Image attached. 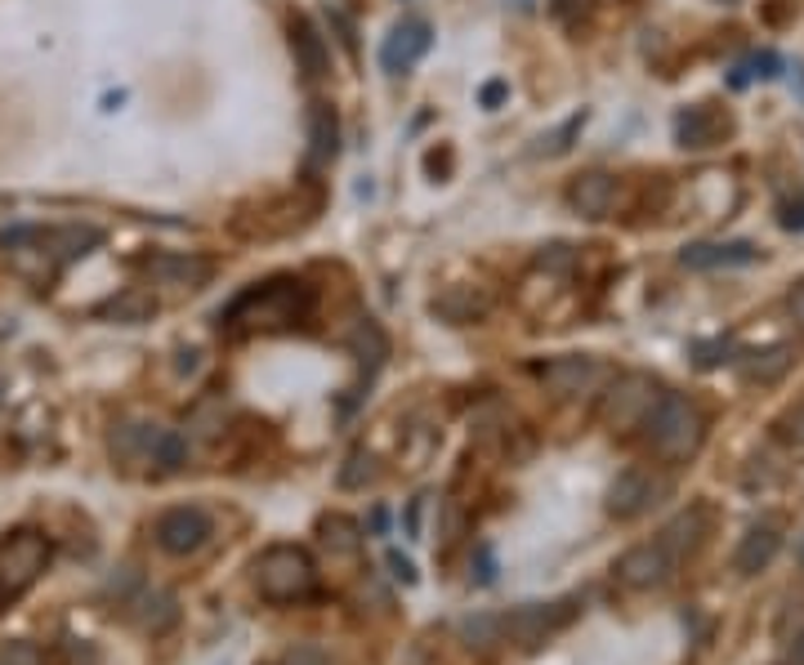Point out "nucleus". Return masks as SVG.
Instances as JSON below:
<instances>
[{"instance_id":"obj_1","label":"nucleus","mask_w":804,"mask_h":665,"mask_svg":"<svg viewBox=\"0 0 804 665\" xmlns=\"http://www.w3.org/2000/svg\"><path fill=\"white\" fill-rule=\"evenodd\" d=\"M0 246H5V259L14 264V273L27 277L32 259H36V273L32 281H50L68 259L76 255H89V246H99V232L94 228H5L0 232Z\"/></svg>"},{"instance_id":"obj_2","label":"nucleus","mask_w":804,"mask_h":665,"mask_svg":"<svg viewBox=\"0 0 804 665\" xmlns=\"http://www.w3.org/2000/svg\"><path fill=\"white\" fill-rule=\"evenodd\" d=\"M644 430L661 460H693L706 443V415L684 394H661V402L644 420Z\"/></svg>"},{"instance_id":"obj_3","label":"nucleus","mask_w":804,"mask_h":665,"mask_svg":"<svg viewBox=\"0 0 804 665\" xmlns=\"http://www.w3.org/2000/svg\"><path fill=\"white\" fill-rule=\"evenodd\" d=\"M300 313H309V295L300 291V281H264V287H251L232 300L219 313V326H287Z\"/></svg>"},{"instance_id":"obj_4","label":"nucleus","mask_w":804,"mask_h":665,"mask_svg":"<svg viewBox=\"0 0 804 665\" xmlns=\"http://www.w3.org/2000/svg\"><path fill=\"white\" fill-rule=\"evenodd\" d=\"M45 563H50V541L40 532L23 528V532H10L0 536V612L10 603H19L45 572Z\"/></svg>"},{"instance_id":"obj_5","label":"nucleus","mask_w":804,"mask_h":665,"mask_svg":"<svg viewBox=\"0 0 804 665\" xmlns=\"http://www.w3.org/2000/svg\"><path fill=\"white\" fill-rule=\"evenodd\" d=\"M317 572H313V558L300 549V545H268L260 558H255V590L268 598V603H291V598H304L313 590Z\"/></svg>"},{"instance_id":"obj_6","label":"nucleus","mask_w":804,"mask_h":665,"mask_svg":"<svg viewBox=\"0 0 804 665\" xmlns=\"http://www.w3.org/2000/svg\"><path fill=\"white\" fill-rule=\"evenodd\" d=\"M577 612H581V598L518 603V607L501 612V634H505V643H514V648L532 652V648H541L545 639H554L559 630H567V626H573V621H577Z\"/></svg>"},{"instance_id":"obj_7","label":"nucleus","mask_w":804,"mask_h":665,"mask_svg":"<svg viewBox=\"0 0 804 665\" xmlns=\"http://www.w3.org/2000/svg\"><path fill=\"white\" fill-rule=\"evenodd\" d=\"M657 402H661V385H657V379L644 375V371H631V375H617L603 389L599 420L608 424L612 434H631V430H644V420L652 415Z\"/></svg>"},{"instance_id":"obj_8","label":"nucleus","mask_w":804,"mask_h":665,"mask_svg":"<svg viewBox=\"0 0 804 665\" xmlns=\"http://www.w3.org/2000/svg\"><path fill=\"white\" fill-rule=\"evenodd\" d=\"M667 496H671V479H667V473H657L648 464H631V469L617 473V483L608 487V513L631 522V518L648 513L652 505H661Z\"/></svg>"},{"instance_id":"obj_9","label":"nucleus","mask_w":804,"mask_h":665,"mask_svg":"<svg viewBox=\"0 0 804 665\" xmlns=\"http://www.w3.org/2000/svg\"><path fill=\"white\" fill-rule=\"evenodd\" d=\"M541 385L554 394V398H590L608 385V366L599 358H581V353H567V358H554L541 366Z\"/></svg>"},{"instance_id":"obj_10","label":"nucleus","mask_w":804,"mask_h":665,"mask_svg":"<svg viewBox=\"0 0 804 665\" xmlns=\"http://www.w3.org/2000/svg\"><path fill=\"white\" fill-rule=\"evenodd\" d=\"M153 536H157V545H161L166 554L188 558V554H197V549L211 541V513L197 509V505H175V509H166V513L157 518Z\"/></svg>"},{"instance_id":"obj_11","label":"nucleus","mask_w":804,"mask_h":665,"mask_svg":"<svg viewBox=\"0 0 804 665\" xmlns=\"http://www.w3.org/2000/svg\"><path fill=\"white\" fill-rule=\"evenodd\" d=\"M675 558L667 554V545L661 541H644V545H631L622 558H617V581L626 585V590H657V585H667L671 577H675Z\"/></svg>"},{"instance_id":"obj_12","label":"nucleus","mask_w":804,"mask_h":665,"mask_svg":"<svg viewBox=\"0 0 804 665\" xmlns=\"http://www.w3.org/2000/svg\"><path fill=\"white\" fill-rule=\"evenodd\" d=\"M424 50H430V23H424V19H403V23L389 27V36L381 45V68L389 76H403V72H411L424 59Z\"/></svg>"},{"instance_id":"obj_13","label":"nucleus","mask_w":804,"mask_h":665,"mask_svg":"<svg viewBox=\"0 0 804 665\" xmlns=\"http://www.w3.org/2000/svg\"><path fill=\"white\" fill-rule=\"evenodd\" d=\"M125 612L130 621L144 630V634H166L175 621H179V603L170 590H157V585H139L130 598H125Z\"/></svg>"},{"instance_id":"obj_14","label":"nucleus","mask_w":804,"mask_h":665,"mask_svg":"<svg viewBox=\"0 0 804 665\" xmlns=\"http://www.w3.org/2000/svg\"><path fill=\"white\" fill-rule=\"evenodd\" d=\"M144 273L157 287H170V291H202L211 281V264L197 255H153L144 259Z\"/></svg>"},{"instance_id":"obj_15","label":"nucleus","mask_w":804,"mask_h":665,"mask_svg":"<svg viewBox=\"0 0 804 665\" xmlns=\"http://www.w3.org/2000/svg\"><path fill=\"white\" fill-rule=\"evenodd\" d=\"M760 259V251H755V242H693L680 251V264L684 268H746Z\"/></svg>"},{"instance_id":"obj_16","label":"nucleus","mask_w":804,"mask_h":665,"mask_svg":"<svg viewBox=\"0 0 804 665\" xmlns=\"http://www.w3.org/2000/svg\"><path fill=\"white\" fill-rule=\"evenodd\" d=\"M778 549H782L778 522H755V528L742 536V545L733 549V572H742V577L765 572V567L778 558Z\"/></svg>"},{"instance_id":"obj_17","label":"nucleus","mask_w":804,"mask_h":665,"mask_svg":"<svg viewBox=\"0 0 804 665\" xmlns=\"http://www.w3.org/2000/svg\"><path fill=\"white\" fill-rule=\"evenodd\" d=\"M567 202H573V210L586 215V219H608L612 206H617V179L603 174V170H590L567 188Z\"/></svg>"},{"instance_id":"obj_18","label":"nucleus","mask_w":804,"mask_h":665,"mask_svg":"<svg viewBox=\"0 0 804 665\" xmlns=\"http://www.w3.org/2000/svg\"><path fill=\"white\" fill-rule=\"evenodd\" d=\"M291 50H296V63H300V72H304L309 81L326 76L331 50H326V36L313 27L309 14H296V23H291Z\"/></svg>"},{"instance_id":"obj_19","label":"nucleus","mask_w":804,"mask_h":665,"mask_svg":"<svg viewBox=\"0 0 804 665\" xmlns=\"http://www.w3.org/2000/svg\"><path fill=\"white\" fill-rule=\"evenodd\" d=\"M720 134H729V117H720L716 108H706V104L680 112V121H675V138L684 148H716Z\"/></svg>"},{"instance_id":"obj_20","label":"nucleus","mask_w":804,"mask_h":665,"mask_svg":"<svg viewBox=\"0 0 804 665\" xmlns=\"http://www.w3.org/2000/svg\"><path fill=\"white\" fill-rule=\"evenodd\" d=\"M706 532H711V518H706V509H688V513H680V518H671L667 528H661V545H667V554L675 558V563H684L701 541H706Z\"/></svg>"},{"instance_id":"obj_21","label":"nucleus","mask_w":804,"mask_h":665,"mask_svg":"<svg viewBox=\"0 0 804 665\" xmlns=\"http://www.w3.org/2000/svg\"><path fill=\"white\" fill-rule=\"evenodd\" d=\"M336 148H340V125H336V112H331L326 104H313V108H309V166H313V170L331 166Z\"/></svg>"},{"instance_id":"obj_22","label":"nucleus","mask_w":804,"mask_h":665,"mask_svg":"<svg viewBox=\"0 0 804 665\" xmlns=\"http://www.w3.org/2000/svg\"><path fill=\"white\" fill-rule=\"evenodd\" d=\"M456 634H460L465 648H479V652L501 648V643H505V634H501V612H469V616H460V621H456Z\"/></svg>"},{"instance_id":"obj_23","label":"nucleus","mask_w":804,"mask_h":665,"mask_svg":"<svg viewBox=\"0 0 804 665\" xmlns=\"http://www.w3.org/2000/svg\"><path fill=\"white\" fill-rule=\"evenodd\" d=\"M349 344H353L358 362L367 366V375H371V371H381V362L389 358V340H385V330H381V326H375L371 317H358V326H353V336H349Z\"/></svg>"},{"instance_id":"obj_24","label":"nucleus","mask_w":804,"mask_h":665,"mask_svg":"<svg viewBox=\"0 0 804 665\" xmlns=\"http://www.w3.org/2000/svg\"><path fill=\"white\" fill-rule=\"evenodd\" d=\"M488 309H492V300H488V295H475L469 287H452L447 295H439V300H434V313H443V317H447V322H456V326L483 317Z\"/></svg>"},{"instance_id":"obj_25","label":"nucleus","mask_w":804,"mask_h":665,"mask_svg":"<svg viewBox=\"0 0 804 665\" xmlns=\"http://www.w3.org/2000/svg\"><path fill=\"white\" fill-rule=\"evenodd\" d=\"M317 532H322V545L331 549V558H358L362 536H358V522H353V518L331 513V518H322Z\"/></svg>"},{"instance_id":"obj_26","label":"nucleus","mask_w":804,"mask_h":665,"mask_svg":"<svg viewBox=\"0 0 804 665\" xmlns=\"http://www.w3.org/2000/svg\"><path fill=\"white\" fill-rule=\"evenodd\" d=\"M99 313H108V317H117V322L134 326V322H148V317L157 313V300H153L148 291H125V295L108 300V304H104Z\"/></svg>"},{"instance_id":"obj_27","label":"nucleus","mask_w":804,"mask_h":665,"mask_svg":"<svg viewBox=\"0 0 804 665\" xmlns=\"http://www.w3.org/2000/svg\"><path fill=\"white\" fill-rule=\"evenodd\" d=\"M148 460L157 464V469H179L183 460H188V443H183V434H175V430H153V447H148Z\"/></svg>"},{"instance_id":"obj_28","label":"nucleus","mask_w":804,"mask_h":665,"mask_svg":"<svg viewBox=\"0 0 804 665\" xmlns=\"http://www.w3.org/2000/svg\"><path fill=\"white\" fill-rule=\"evenodd\" d=\"M791 366V349L787 344H778V349H765V353H751L746 358V379H760V385H773V379L782 375Z\"/></svg>"},{"instance_id":"obj_29","label":"nucleus","mask_w":804,"mask_h":665,"mask_svg":"<svg viewBox=\"0 0 804 665\" xmlns=\"http://www.w3.org/2000/svg\"><path fill=\"white\" fill-rule=\"evenodd\" d=\"M375 460L367 456V451H349V460H345V469H340V487L345 492H362L367 483H375Z\"/></svg>"},{"instance_id":"obj_30","label":"nucleus","mask_w":804,"mask_h":665,"mask_svg":"<svg viewBox=\"0 0 804 665\" xmlns=\"http://www.w3.org/2000/svg\"><path fill=\"white\" fill-rule=\"evenodd\" d=\"M0 665H45V656H40V648L36 643H5L0 648Z\"/></svg>"},{"instance_id":"obj_31","label":"nucleus","mask_w":804,"mask_h":665,"mask_svg":"<svg viewBox=\"0 0 804 665\" xmlns=\"http://www.w3.org/2000/svg\"><path fill=\"white\" fill-rule=\"evenodd\" d=\"M778 434H782L791 447H800V451H804V402H795V407L778 420Z\"/></svg>"},{"instance_id":"obj_32","label":"nucleus","mask_w":804,"mask_h":665,"mask_svg":"<svg viewBox=\"0 0 804 665\" xmlns=\"http://www.w3.org/2000/svg\"><path fill=\"white\" fill-rule=\"evenodd\" d=\"M281 665H326V656H322V648L300 643V648H291V652H287V661H281Z\"/></svg>"},{"instance_id":"obj_33","label":"nucleus","mask_w":804,"mask_h":665,"mask_svg":"<svg viewBox=\"0 0 804 665\" xmlns=\"http://www.w3.org/2000/svg\"><path fill=\"white\" fill-rule=\"evenodd\" d=\"M389 567H394V577H398L403 585H416V563H411V558H403L398 549H389Z\"/></svg>"},{"instance_id":"obj_34","label":"nucleus","mask_w":804,"mask_h":665,"mask_svg":"<svg viewBox=\"0 0 804 665\" xmlns=\"http://www.w3.org/2000/svg\"><path fill=\"white\" fill-rule=\"evenodd\" d=\"M787 313H791V322L804 330V281H800V287H791V291H787Z\"/></svg>"},{"instance_id":"obj_35","label":"nucleus","mask_w":804,"mask_h":665,"mask_svg":"<svg viewBox=\"0 0 804 665\" xmlns=\"http://www.w3.org/2000/svg\"><path fill=\"white\" fill-rule=\"evenodd\" d=\"M496 581V558L488 545H479V585H492Z\"/></svg>"},{"instance_id":"obj_36","label":"nucleus","mask_w":804,"mask_h":665,"mask_svg":"<svg viewBox=\"0 0 804 665\" xmlns=\"http://www.w3.org/2000/svg\"><path fill=\"white\" fill-rule=\"evenodd\" d=\"M751 68H755V76H765V81H769V76H778V68H782V63H778V55H769V50H765V55H755V59H751Z\"/></svg>"},{"instance_id":"obj_37","label":"nucleus","mask_w":804,"mask_h":665,"mask_svg":"<svg viewBox=\"0 0 804 665\" xmlns=\"http://www.w3.org/2000/svg\"><path fill=\"white\" fill-rule=\"evenodd\" d=\"M505 94H509V85H505V81H488V85H483V108H496V104L505 99Z\"/></svg>"},{"instance_id":"obj_38","label":"nucleus","mask_w":804,"mask_h":665,"mask_svg":"<svg viewBox=\"0 0 804 665\" xmlns=\"http://www.w3.org/2000/svg\"><path fill=\"white\" fill-rule=\"evenodd\" d=\"M787 665H804V634H795V639H791V648H787Z\"/></svg>"},{"instance_id":"obj_39","label":"nucleus","mask_w":804,"mask_h":665,"mask_svg":"<svg viewBox=\"0 0 804 665\" xmlns=\"http://www.w3.org/2000/svg\"><path fill=\"white\" fill-rule=\"evenodd\" d=\"M577 5H581V0H554V10H559V14H573Z\"/></svg>"},{"instance_id":"obj_40","label":"nucleus","mask_w":804,"mask_h":665,"mask_svg":"<svg viewBox=\"0 0 804 665\" xmlns=\"http://www.w3.org/2000/svg\"><path fill=\"white\" fill-rule=\"evenodd\" d=\"M800 563H804V541H800Z\"/></svg>"}]
</instances>
